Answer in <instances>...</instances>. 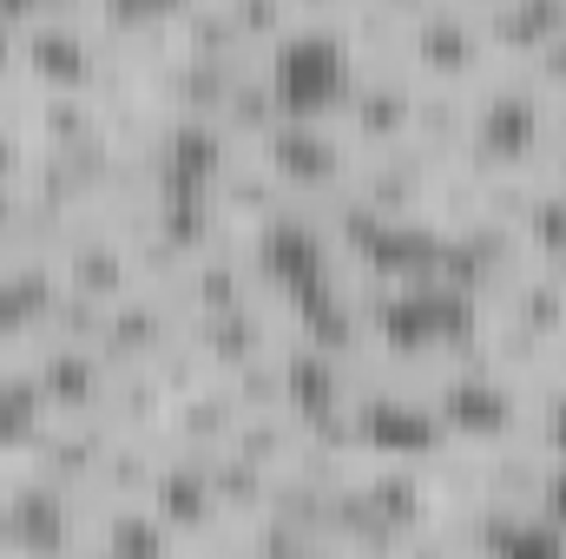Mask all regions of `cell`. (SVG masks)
<instances>
[{
    "label": "cell",
    "instance_id": "6da1fadb",
    "mask_svg": "<svg viewBox=\"0 0 566 559\" xmlns=\"http://www.w3.org/2000/svg\"><path fill=\"white\" fill-rule=\"evenodd\" d=\"M258 66L277 86V106L296 119H336V106L349 99V86L363 73L349 33L336 20H296L277 46L258 53Z\"/></svg>",
    "mask_w": 566,
    "mask_h": 559
},
{
    "label": "cell",
    "instance_id": "7a4b0ae2",
    "mask_svg": "<svg viewBox=\"0 0 566 559\" xmlns=\"http://www.w3.org/2000/svg\"><path fill=\"white\" fill-rule=\"evenodd\" d=\"M547 151V86L534 80H481L468 93V145L461 158L481 171H534Z\"/></svg>",
    "mask_w": 566,
    "mask_h": 559
},
{
    "label": "cell",
    "instance_id": "3957f363",
    "mask_svg": "<svg viewBox=\"0 0 566 559\" xmlns=\"http://www.w3.org/2000/svg\"><path fill=\"white\" fill-rule=\"evenodd\" d=\"M428 409L441 421L448 441L461 447H494L521 428L527 409V382H514L494 362H441V382L428 389Z\"/></svg>",
    "mask_w": 566,
    "mask_h": 559
},
{
    "label": "cell",
    "instance_id": "277c9868",
    "mask_svg": "<svg viewBox=\"0 0 566 559\" xmlns=\"http://www.w3.org/2000/svg\"><path fill=\"white\" fill-rule=\"evenodd\" d=\"M402 66L422 86H481L494 73V46L468 0H434L422 20L402 27Z\"/></svg>",
    "mask_w": 566,
    "mask_h": 559
},
{
    "label": "cell",
    "instance_id": "5b68a950",
    "mask_svg": "<svg viewBox=\"0 0 566 559\" xmlns=\"http://www.w3.org/2000/svg\"><path fill=\"white\" fill-rule=\"evenodd\" d=\"M251 151L277 171V184L290 198H329V191H343L356 178V158H363L356 145L343 139L336 119H296V113H283Z\"/></svg>",
    "mask_w": 566,
    "mask_h": 559
},
{
    "label": "cell",
    "instance_id": "8992f818",
    "mask_svg": "<svg viewBox=\"0 0 566 559\" xmlns=\"http://www.w3.org/2000/svg\"><path fill=\"white\" fill-rule=\"evenodd\" d=\"M20 80L33 93H99L106 80V33L99 20H27L20 27Z\"/></svg>",
    "mask_w": 566,
    "mask_h": 559
},
{
    "label": "cell",
    "instance_id": "52a82bcc",
    "mask_svg": "<svg viewBox=\"0 0 566 559\" xmlns=\"http://www.w3.org/2000/svg\"><path fill=\"white\" fill-rule=\"evenodd\" d=\"M416 86H422V80H416L402 60H396V66H363L356 86H349V99L336 106L343 139L356 145L363 158L402 145L409 139V126H416Z\"/></svg>",
    "mask_w": 566,
    "mask_h": 559
},
{
    "label": "cell",
    "instance_id": "ba28073f",
    "mask_svg": "<svg viewBox=\"0 0 566 559\" xmlns=\"http://www.w3.org/2000/svg\"><path fill=\"white\" fill-rule=\"evenodd\" d=\"M20 356L40 376V395H46L53 415H99L106 409L113 369H106V356L93 342H27Z\"/></svg>",
    "mask_w": 566,
    "mask_h": 559
},
{
    "label": "cell",
    "instance_id": "9c48e42d",
    "mask_svg": "<svg viewBox=\"0 0 566 559\" xmlns=\"http://www.w3.org/2000/svg\"><path fill=\"white\" fill-rule=\"evenodd\" d=\"M151 514L178 534V540H198L211 534L224 514H218V494H211V467L205 454H185V447H165L158 454V474H151Z\"/></svg>",
    "mask_w": 566,
    "mask_h": 559
},
{
    "label": "cell",
    "instance_id": "30bf717a",
    "mask_svg": "<svg viewBox=\"0 0 566 559\" xmlns=\"http://www.w3.org/2000/svg\"><path fill=\"white\" fill-rule=\"evenodd\" d=\"M53 289H60L53 257H40V251H7L0 257V349L7 356L40 336V316H46Z\"/></svg>",
    "mask_w": 566,
    "mask_h": 559
},
{
    "label": "cell",
    "instance_id": "8fae6325",
    "mask_svg": "<svg viewBox=\"0 0 566 559\" xmlns=\"http://www.w3.org/2000/svg\"><path fill=\"white\" fill-rule=\"evenodd\" d=\"M481 33L494 60H527L566 27V0H481Z\"/></svg>",
    "mask_w": 566,
    "mask_h": 559
},
{
    "label": "cell",
    "instance_id": "7c38bea8",
    "mask_svg": "<svg viewBox=\"0 0 566 559\" xmlns=\"http://www.w3.org/2000/svg\"><path fill=\"white\" fill-rule=\"evenodd\" d=\"M211 119L224 126V139L238 145V151H251V145H258V139H264V133H271V126L283 119L277 86L264 80V66H258V60H251V66L231 80V93H224V106H218Z\"/></svg>",
    "mask_w": 566,
    "mask_h": 559
},
{
    "label": "cell",
    "instance_id": "4fadbf2b",
    "mask_svg": "<svg viewBox=\"0 0 566 559\" xmlns=\"http://www.w3.org/2000/svg\"><path fill=\"white\" fill-rule=\"evenodd\" d=\"M205 467H211V494H218V514H224V520H258V514L271 507V487H277L271 467L244 461L238 447L205 454Z\"/></svg>",
    "mask_w": 566,
    "mask_h": 559
},
{
    "label": "cell",
    "instance_id": "5bb4252c",
    "mask_svg": "<svg viewBox=\"0 0 566 559\" xmlns=\"http://www.w3.org/2000/svg\"><path fill=\"white\" fill-rule=\"evenodd\" d=\"M224 13H231V27H238V40L251 46V53H264V46H277L283 33L296 27V7L290 0H218Z\"/></svg>",
    "mask_w": 566,
    "mask_h": 559
},
{
    "label": "cell",
    "instance_id": "9a60e30c",
    "mask_svg": "<svg viewBox=\"0 0 566 559\" xmlns=\"http://www.w3.org/2000/svg\"><path fill=\"white\" fill-rule=\"evenodd\" d=\"M33 151H40V139L27 133V119H7V106H0V184H27Z\"/></svg>",
    "mask_w": 566,
    "mask_h": 559
},
{
    "label": "cell",
    "instance_id": "2e32d148",
    "mask_svg": "<svg viewBox=\"0 0 566 559\" xmlns=\"http://www.w3.org/2000/svg\"><path fill=\"white\" fill-rule=\"evenodd\" d=\"M7 86H27V80H20V27H13V20H0V93H7Z\"/></svg>",
    "mask_w": 566,
    "mask_h": 559
},
{
    "label": "cell",
    "instance_id": "e0dca14e",
    "mask_svg": "<svg viewBox=\"0 0 566 559\" xmlns=\"http://www.w3.org/2000/svg\"><path fill=\"white\" fill-rule=\"evenodd\" d=\"M13 231H20V184H0V257L13 251Z\"/></svg>",
    "mask_w": 566,
    "mask_h": 559
},
{
    "label": "cell",
    "instance_id": "ac0fdd59",
    "mask_svg": "<svg viewBox=\"0 0 566 559\" xmlns=\"http://www.w3.org/2000/svg\"><path fill=\"white\" fill-rule=\"evenodd\" d=\"M369 7H382L389 20H402V27H409V20H422V13L434 7V0H369Z\"/></svg>",
    "mask_w": 566,
    "mask_h": 559
},
{
    "label": "cell",
    "instance_id": "d6986e66",
    "mask_svg": "<svg viewBox=\"0 0 566 559\" xmlns=\"http://www.w3.org/2000/svg\"><path fill=\"white\" fill-rule=\"evenodd\" d=\"M40 13H46V0H0V20H13V27H27Z\"/></svg>",
    "mask_w": 566,
    "mask_h": 559
}]
</instances>
